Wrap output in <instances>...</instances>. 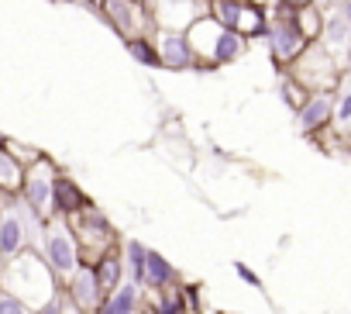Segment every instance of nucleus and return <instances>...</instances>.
Segmentation results:
<instances>
[{
	"instance_id": "f257e3e1",
	"label": "nucleus",
	"mask_w": 351,
	"mask_h": 314,
	"mask_svg": "<svg viewBox=\"0 0 351 314\" xmlns=\"http://www.w3.org/2000/svg\"><path fill=\"white\" fill-rule=\"evenodd\" d=\"M0 290L18 297L32 311H42L52 297L62 293V283L52 276V269L38 256V249H25L14 259L0 262Z\"/></svg>"
},
{
	"instance_id": "f03ea898",
	"label": "nucleus",
	"mask_w": 351,
	"mask_h": 314,
	"mask_svg": "<svg viewBox=\"0 0 351 314\" xmlns=\"http://www.w3.org/2000/svg\"><path fill=\"white\" fill-rule=\"evenodd\" d=\"M38 256L49 262V269L59 283H66L76 273L80 249H76V238H73V228H69L66 218H49L45 221L42 238H38Z\"/></svg>"
},
{
	"instance_id": "7ed1b4c3",
	"label": "nucleus",
	"mask_w": 351,
	"mask_h": 314,
	"mask_svg": "<svg viewBox=\"0 0 351 314\" xmlns=\"http://www.w3.org/2000/svg\"><path fill=\"white\" fill-rule=\"evenodd\" d=\"M66 221H69V228H73V238H76V249H80V262H86V266H93L107 249L117 245V235H114L107 214L97 211L93 204H86L80 214H73V218H66Z\"/></svg>"
},
{
	"instance_id": "20e7f679",
	"label": "nucleus",
	"mask_w": 351,
	"mask_h": 314,
	"mask_svg": "<svg viewBox=\"0 0 351 314\" xmlns=\"http://www.w3.org/2000/svg\"><path fill=\"white\" fill-rule=\"evenodd\" d=\"M56 177H59L56 163L49 159V155H42V159H35V163L25 170V183H21V190H18L21 204L32 208L42 221L56 218V214H52V183H56Z\"/></svg>"
},
{
	"instance_id": "39448f33",
	"label": "nucleus",
	"mask_w": 351,
	"mask_h": 314,
	"mask_svg": "<svg viewBox=\"0 0 351 314\" xmlns=\"http://www.w3.org/2000/svg\"><path fill=\"white\" fill-rule=\"evenodd\" d=\"M141 4L155 32H186L197 18L207 14V0H141Z\"/></svg>"
},
{
	"instance_id": "423d86ee",
	"label": "nucleus",
	"mask_w": 351,
	"mask_h": 314,
	"mask_svg": "<svg viewBox=\"0 0 351 314\" xmlns=\"http://www.w3.org/2000/svg\"><path fill=\"white\" fill-rule=\"evenodd\" d=\"M265 38H269V56H272L279 66H289V63H296V59L303 56V49L310 45V42L303 38V32L296 28V18H293V11H282L279 18H272V21H269V32H265Z\"/></svg>"
},
{
	"instance_id": "0eeeda50",
	"label": "nucleus",
	"mask_w": 351,
	"mask_h": 314,
	"mask_svg": "<svg viewBox=\"0 0 351 314\" xmlns=\"http://www.w3.org/2000/svg\"><path fill=\"white\" fill-rule=\"evenodd\" d=\"M155 42V52H158V63L162 69H172V73H183V69H204L200 56L193 52L186 32H155L152 35Z\"/></svg>"
},
{
	"instance_id": "6e6552de",
	"label": "nucleus",
	"mask_w": 351,
	"mask_h": 314,
	"mask_svg": "<svg viewBox=\"0 0 351 314\" xmlns=\"http://www.w3.org/2000/svg\"><path fill=\"white\" fill-rule=\"evenodd\" d=\"M100 14L124 42L148 32V14H145L141 0H107V4L100 8Z\"/></svg>"
},
{
	"instance_id": "1a4fd4ad",
	"label": "nucleus",
	"mask_w": 351,
	"mask_h": 314,
	"mask_svg": "<svg viewBox=\"0 0 351 314\" xmlns=\"http://www.w3.org/2000/svg\"><path fill=\"white\" fill-rule=\"evenodd\" d=\"M62 293H66V300H69L80 314H93V311L104 304V290H100V283H97V273H93V266H86V262H80L76 273L62 283Z\"/></svg>"
},
{
	"instance_id": "9d476101",
	"label": "nucleus",
	"mask_w": 351,
	"mask_h": 314,
	"mask_svg": "<svg viewBox=\"0 0 351 314\" xmlns=\"http://www.w3.org/2000/svg\"><path fill=\"white\" fill-rule=\"evenodd\" d=\"M169 287H180V269H176L162 252H152L148 249V259H145V280H141V290L155 293V290H169Z\"/></svg>"
},
{
	"instance_id": "9b49d317",
	"label": "nucleus",
	"mask_w": 351,
	"mask_h": 314,
	"mask_svg": "<svg viewBox=\"0 0 351 314\" xmlns=\"http://www.w3.org/2000/svg\"><path fill=\"white\" fill-rule=\"evenodd\" d=\"M330 117H334V97H330V93H310L306 104L296 111V124H300V131H306V135L327 128Z\"/></svg>"
},
{
	"instance_id": "f8f14e48",
	"label": "nucleus",
	"mask_w": 351,
	"mask_h": 314,
	"mask_svg": "<svg viewBox=\"0 0 351 314\" xmlns=\"http://www.w3.org/2000/svg\"><path fill=\"white\" fill-rule=\"evenodd\" d=\"M86 194L80 190V183H73L69 177H56L52 183V214L56 218H73L86 208Z\"/></svg>"
},
{
	"instance_id": "ddd939ff",
	"label": "nucleus",
	"mask_w": 351,
	"mask_h": 314,
	"mask_svg": "<svg viewBox=\"0 0 351 314\" xmlns=\"http://www.w3.org/2000/svg\"><path fill=\"white\" fill-rule=\"evenodd\" d=\"M93 273H97V283H100L104 297H110V293L124 283V259H121L117 245H114V249H107V252L93 262Z\"/></svg>"
},
{
	"instance_id": "4468645a",
	"label": "nucleus",
	"mask_w": 351,
	"mask_h": 314,
	"mask_svg": "<svg viewBox=\"0 0 351 314\" xmlns=\"http://www.w3.org/2000/svg\"><path fill=\"white\" fill-rule=\"evenodd\" d=\"M241 52H245V38H241L238 32L221 28V32H217V42H214L210 56H207V69H210V66H228V63H234Z\"/></svg>"
},
{
	"instance_id": "2eb2a0df",
	"label": "nucleus",
	"mask_w": 351,
	"mask_h": 314,
	"mask_svg": "<svg viewBox=\"0 0 351 314\" xmlns=\"http://www.w3.org/2000/svg\"><path fill=\"white\" fill-rule=\"evenodd\" d=\"M121 259H124V280H131L134 287H141L145 280V259H148V249L138 242V238H128L124 249H121Z\"/></svg>"
},
{
	"instance_id": "dca6fc26",
	"label": "nucleus",
	"mask_w": 351,
	"mask_h": 314,
	"mask_svg": "<svg viewBox=\"0 0 351 314\" xmlns=\"http://www.w3.org/2000/svg\"><path fill=\"white\" fill-rule=\"evenodd\" d=\"M234 32H238L245 42L265 35V32H269V14H265V8L245 4V8H241V18H238V25H234Z\"/></svg>"
},
{
	"instance_id": "f3484780",
	"label": "nucleus",
	"mask_w": 351,
	"mask_h": 314,
	"mask_svg": "<svg viewBox=\"0 0 351 314\" xmlns=\"http://www.w3.org/2000/svg\"><path fill=\"white\" fill-rule=\"evenodd\" d=\"M320 35H324V52L330 56V52L344 49V42H348L351 28H348L344 14L337 11V14H327V18H324V28H320Z\"/></svg>"
},
{
	"instance_id": "a211bd4d",
	"label": "nucleus",
	"mask_w": 351,
	"mask_h": 314,
	"mask_svg": "<svg viewBox=\"0 0 351 314\" xmlns=\"http://www.w3.org/2000/svg\"><path fill=\"white\" fill-rule=\"evenodd\" d=\"M148 300H152L148 314H186V307H183V287L155 290V293H148Z\"/></svg>"
},
{
	"instance_id": "6ab92c4d",
	"label": "nucleus",
	"mask_w": 351,
	"mask_h": 314,
	"mask_svg": "<svg viewBox=\"0 0 351 314\" xmlns=\"http://www.w3.org/2000/svg\"><path fill=\"white\" fill-rule=\"evenodd\" d=\"M241 8H245V0H207V18H214L221 28L234 32V25L241 18Z\"/></svg>"
},
{
	"instance_id": "aec40b11",
	"label": "nucleus",
	"mask_w": 351,
	"mask_h": 314,
	"mask_svg": "<svg viewBox=\"0 0 351 314\" xmlns=\"http://www.w3.org/2000/svg\"><path fill=\"white\" fill-rule=\"evenodd\" d=\"M141 293H145L141 287H134L131 280H124V283H121L107 300L114 304V311H117V314H138V311H141Z\"/></svg>"
},
{
	"instance_id": "412c9836",
	"label": "nucleus",
	"mask_w": 351,
	"mask_h": 314,
	"mask_svg": "<svg viewBox=\"0 0 351 314\" xmlns=\"http://www.w3.org/2000/svg\"><path fill=\"white\" fill-rule=\"evenodd\" d=\"M124 45H128V56H131L134 63H141V66H148V69H162L152 35H134V38H128Z\"/></svg>"
},
{
	"instance_id": "4be33fe9",
	"label": "nucleus",
	"mask_w": 351,
	"mask_h": 314,
	"mask_svg": "<svg viewBox=\"0 0 351 314\" xmlns=\"http://www.w3.org/2000/svg\"><path fill=\"white\" fill-rule=\"evenodd\" d=\"M293 18H296V28L303 32V38H306V42H313V38L320 35V28H324V18H320V11H317V8L293 11Z\"/></svg>"
},
{
	"instance_id": "5701e85b",
	"label": "nucleus",
	"mask_w": 351,
	"mask_h": 314,
	"mask_svg": "<svg viewBox=\"0 0 351 314\" xmlns=\"http://www.w3.org/2000/svg\"><path fill=\"white\" fill-rule=\"evenodd\" d=\"M282 97H286V104H289V107H296V111H300V107L306 104L310 90H303V87H300L293 76H286V83H282Z\"/></svg>"
},
{
	"instance_id": "b1692460",
	"label": "nucleus",
	"mask_w": 351,
	"mask_h": 314,
	"mask_svg": "<svg viewBox=\"0 0 351 314\" xmlns=\"http://www.w3.org/2000/svg\"><path fill=\"white\" fill-rule=\"evenodd\" d=\"M0 314H38V311H32V307L21 304L18 297H11V293L0 290Z\"/></svg>"
},
{
	"instance_id": "393cba45",
	"label": "nucleus",
	"mask_w": 351,
	"mask_h": 314,
	"mask_svg": "<svg viewBox=\"0 0 351 314\" xmlns=\"http://www.w3.org/2000/svg\"><path fill=\"white\" fill-rule=\"evenodd\" d=\"M234 276L238 280H245L248 287H255V290H262V276L252 269V266H245V262H234Z\"/></svg>"
},
{
	"instance_id": "a878e982",
	"label": "nucleus",
	"mask_w": 351,
	"mask_h": 314,
	"mask_svg": "<svg viewBox=\"0 0 351 314\" xmlns=\"http://www.w3.org/2000/svg\"><path fill=\"white\" fill-rule=\"evenodd\" d=\"M334 117H337V124H348L351 121V93L341 97V104L334 107Z\"/></svg>"
},
{
	"instance_id": "bb28decb",
	"label": "nucleus",
	"mask_w": 351,
	"mask_h": 314,
	"mask_svg": "<svg viewBox=\"0 0 351 314\" xmlns=\"http://www.w3.org/2000/svg\"><path fill=\"white\" fill-rule=\"evenodd\" d=\"M282 11H303V8H313V0H279Z\"/></svg>"
},
{
	"instance_id": "cd10ccee",
	"label": "nucleus",
	"mask_w": 351,
	"mask_h": 314,
	"mask_svg": "<svg viewBox=\"0 0 351 314\" xmlns=\"http://www.w3.org/2000/svg\"><path fill=\"white\" fill-rule=\"evenodd\" d=\"M93 314H117V311H114V304H110V300L104 297V304H100V307H97Z\"/></svg>"
},
{
	"instance_id": "c85d7f7f",
	"label": "nucleus",
	"mask_w": 351,
	"mask_h": 314,
	"mask_svg": "<svg viewBox=\"0 0 351 314\" xmlns=\"http://www.w3.org/2000/svg\"><path fill=\"white\" fill-rule=\"evenodd\" d=\"M83 4H90V8H93V11H100V8H104V4H107V0H83Z\"/></svg>"
},
{
	"instance_id": "c756f323",
	"label": "nucleus",
	"mask_w": 351,
	"mask_h": 314,
	"mask_svg": "<svg viewBox=\"0 0 351 314\" xmlns=\"http://www.w3.org/2000/svg\"><path fill=\"white\" fill-rule=\"evenodd\" d=\"M344 21H348V28H351V0L344 4Z\"/></svg>"
}]
</instances>
